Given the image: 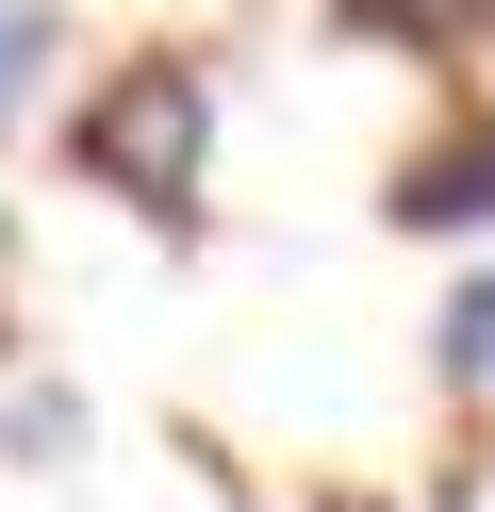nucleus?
Returning a JSON list of instances; mask_svg holds the SVG:
<instances>
[{
    "instance_id": "f257e3e1",
    "label": "nucleus",
    "mask_w": 495,
    "mask_h": 512,
    "mask_svg": "<svg viewBox=\"0 0 495 512\" xmlns=\"http://www.w3.org/2000/svg\"><path fill=\"white\" fill-rule=\"evenodd\" d=\"M198 116H215L198 67H132L116 100L83 116V166L116 182V199H182V182H198Z\"/></svg>"
},
{
    "instance_id": "f03ea898",
    "label": "nucleus",
    "mask_w": 495,
    "mask_h": 512,
    "mask_svg": "<svg viewBox=\"0 0 495 512\" xmlns=\"http://www.w3.org/2000/svg\"><path fill=\"white\" fill-rule=\"evenodd\" d=\"M396 215H429V232H446V215H495V133H462L446 166H413V199Z\"/></svg>"
},
{
    "instance_id": "7ed1b4c3",
    "label": "nucleus",
    "mask_w": 495,
    "mask_h": 512,
    "mask_svg": "<svg viewBox=\"0 0 495 512\" xmlns=\"http://www.w3.org/2000/svg\"><path fill=\"white\" fill-rule=\"evenodd\" d=\"M446 380H495V281H462V298H446Z\"/></svg>"
},
{
    "instance_id": "20e7f679",
    "label": "nucleus",
    "mask_w": 495,
    "mask_h": 512,
    "mask_svg": "<svg viewBox=\"0 0 495 512\" xmlns=\"http://www.w3.org/2000/svg\"><path fill=\"white\" fill-rule=\"evenodd\" d=\"M363 17H380V34H462L479 0H363Z\"/></svg>"
},
{
    "instance_id": "39448f33",
    "label": "nucleus",
    "mask_w": 495,
    "mask_h": 512,
    "mask_svg": "<svg viewBox=\"0 0 495 512\" xmlns=\"http://www.w3.org/2000/svg\"><path fill=\"white\" fill-rule=\"evenodd\" d=\"M50 67V34H33V17H0V116H17V83Z\"/></svg>"
}]
</instances>
